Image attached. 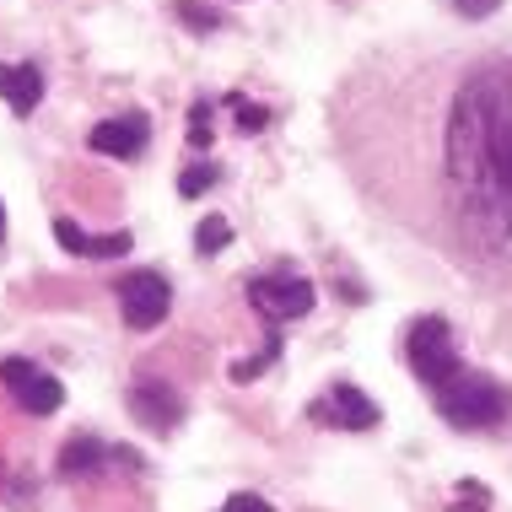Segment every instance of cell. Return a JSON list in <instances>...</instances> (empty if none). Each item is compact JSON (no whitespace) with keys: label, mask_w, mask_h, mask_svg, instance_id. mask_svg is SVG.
Returning a JSON list of instances; mask_svg holds the SVG:
<instances>
[{"label":"cell","mask_w":512,"mask_h":512,"mask_svg":"<svg viewBox=\"0 0 512 512\" xmlns=\"http://www.w3.org/2000/svg\"><path fill=\"white\" fill-rule=\"evenodd\" d=\"M54 238H60L65 254H81V259H124L130 254V232H103V238H92V232H81L71 216L54 221Z\"/></svg>","instance_id":"30bf717a"},{"label":"cell","mask_w":512,"mask_h":512,"mask_svg":"<svg viewBox=\"0 0 512 512\" xmlns=\"http://www.w3.org/2000/svg\"><path fill=\"white\" fill-rule=\"evenodd\" d=\"M437 415L459 432H486V426H502L507 421V389L486 372H459L453 383L437 389Z\"/></svg>","instance_id":"7a4b0ae2"},{"label":"cell","mask_w":512,"mask_h":512,"mask_svg":"<svg viewBox=\"0 0 512 512\" xmlns=\"http://www.w3.org/2000/svg\"><path fill=\"white\" fill-rule=\"evenodd\" d=\"M0 243H6V205H0Z\"/></svg>","instance_id":"7402d4cb"},{"label":"cell","mask_w":512,"mask_h":512,"mask_svg":"<svg viewBox=\"0 0 512 512\" xmlns=\"http://www.w3.org/2000/svg\"><path fill=\"white\" fill-rule=\"evenodd\" d=\"M216 168H205V162H200V168H184V178H178V195H184V200H200L205 195V189H211L216 184Z\"/></svg>","instance_id":"e0dca14e"},{"label":"cell","mask_w":512,"mask_h":512,"mask_svg":"<svg viewBox=\"0 0 512 512\" xmlns=\"http://www.w3.org/2000/svg\"><path fill=\"white\" fill-rule=\"evenodd\" d=\"M0 98L11 103V114H33L38 98H44V76H38V65H6L0 60Z\"/></svg>","instance_id":"8fae6325"},{"label":"cell","mask_w":512,"mask_h":512,"mask_svg":"<svg viewBox=\"0 0 512 512\" xmlns=\"http://www.w3.org/2000/svg\"><path fill=\"white\" fill-rule=\"evenodd\" d=\"M248 302L270 318V324H292L313 308V281L297 270H270V275H254L248 281Z\"/></svg>","instance_id":"277c9868"},{"label":"cell","mask_w":512,"mask_h":512,"mask_svg":"<svg viewBox=\"0 0 512 512\" xmlns=\"http://www.w3.org/2000/svg\"><path fill=\"white\" fill-rule=\"evenodd\" d=\"M227 108L238 114V130H243V135H259V130L270 124V108H265V103H248L243 92H227Z\"/></svg>","instance_id":"4fadbf2b"},{"label":"cell","mask_w":512,"mask_h":512,"mask_svg":"<svg viewBox=\"0 0 512 512\" xmlns=\"http://www.w3.org/2000/svg\"><path fill=\"white\" fill-rule=\"evenodd\" d=\"M146 135H151V119L135 108V114H119V119H103L98 130L87 135L92 141V151H103V157H141L146 151Z\"/></svg>","instance_id":"9c48e42d"},{"label":"cell","mask_w":512,"mask_h":512,"mask_svg":"<svg viewBox=\"0 0 512 512\" xmlns=\"http://www.w3.org/2000/svg\"><path fill=\"white\" fill-rule=\"evenodd\" d=\"M0 383L11 389V399L27 410V415H54L65 405V389L54 372H44L38 362H27V356H6L0 362Z\"/></svg>","instance_id":"8992f818"},{"label":"cell","mask_w":512,"mask_h":512,"mask_svg":"<svg viewBox=\"0 0 512 512\" xmlns=\"http://www.w3.org/2000/svg\"><path fill=\"white\" fill-rule=\"evenodd\" d=\"M211 135H216V114H211V103H189V146H211Z\"/></svg>","instance_id":"9a60e30c"},{"label":"cell","mask_w":512,"mask_h":512,"mask_svg":"<svg viewBox=\"0 0 512 512\" xmlns=\"http://www.w3.org/2000/svg\"><path fill=\"white\" fill-rule=\"evenodd\" d=\"M108 453L114 448H103L92 432H81V437H71L60 448V475H71V480H81V475H98V469L108 464Z\"/></svg>","instance_id":"7c38bea8"},{"label":"cell","mask_w":512,"mask_h":512,"mask_svg":"<svg viewBox=\"0 0 512 512\" xmlns=\"http://www.w3.org/2000/svg\"><path fill=\"white\" fill-rule=\"evenodd\" d=\"M448 173L486 243L512 254V60L486 65L453 98Z\"/></svg>","instance_id":"6da1fadb"},{"label":"cell","mask_w":512,"mask_h":512,"mask_svg":"<svg viewBox=\"0 0 512 512\" xmlns=\"http://www.w3.org/2000/svg\"><path fill=\"white\" fill-rule=\"evenodd\" d=\"M216 512H275V507L265 502V496H254V491H238V496H227Z\"/></svg>","instance_id":"ac0fdd59"},{"label":"cell","mask_w":512,"mask_h":512,"mask_svg":"<svg viewBox=\"0 0 512 512\" xmlns=\"http://www.w3.org/2000/svg\"><path fill=\"white\" fill-rule=\"evenodd\" d=\"M178 17H184V27H195V33H216L221 27V11H205L200 0H178Z\"/></svg>","instance_id":"2e32d148"},{"label":"cell","mask_w":512,"mask_h":512,"mask_svg":"<svg viewBox=\"0 0 512 512\" xmlns=\"http://www.w3.org/2000/svg\"><path fill=\"white\" fill-rule=\"evenodd\" d=\"M227 243H232V227L221 216H205L200 227H195V248H200V254H221Z\"/></svg>","instance_id":"5bb4252c"},{"label":"cell","mask_w":512,"mask_h":512,"mask_svg":"<svg viewBox=\"0 0 512 512\" xmlns=\"http://www.w3.org/2000/svg\"><path fill=\"white\" fill-rule=\"evenodd\" d=\"M459 502H469L475 512H486V507H491V491H486V486H459Z\"/></svg>","instance_id":"44dd1931"},{"label":"cell","mask_w":512,"mask_h":512,"mask_svg":"<svg viewBox=\"0 0 512 512\" xmlns=\"http://www.w3.org/2000/svg\"><path fill=\"white\" fill-rule=\"evenodd\" d=\"M173 308V286H168V275H157V270H130L119 281V313H124V324L130 329H157L162 318H168Z\"/></svg>","instance_id":"5b68a950"},{"label":"cell","mask_w":512,"mask_h":512,"mask_svg":"<svg viewBox=\"0 0 512 512\" xmlns=\"http://www.w3.org/2000/svg\"><path fill=\"white\" fill-rule=\"evenodd\" d=\"M313 415H318V421H335L340 432H372V426L383 421V410L372 405L356 383H335L324 405H313Z\"/></svg>","instance_id":"ba28073f"},{"label":"cell","mask_w":512,"mask_h":512,"mask_svg":"<svg viewBox=\"0 0 512 512\" xmlns=\"http://www.w3.org/2000/svg\"><path fill=\"white\" fill-rule=\"evenodd\" d=\"M130 410L141 426H151V432H173V426L184 421V394L162 378H141L130 389Z\"/></svg>","instance_id":"52a82bcc"},{"label":"cell","mask_w":512,"mask_h":512,"mask_svg":"<svg viewBox=\"0 0 512 512\" xmlns=\"http://www.w3.org/2000/svg\"><path fill=\"white\" fill-rule=\"evenodd\" d=\"M496 6H502V0H453V11H464V17H491Z\"/></svg>","instance_id":"ffe728a7"},{"label":"cell","mask_w":512,"mask_h":512,"mask_svg":"<svg viewBox=\"0 0 512 512\" xmlns=\"http://www.w3.org/2000/svg\"><path fill=\"white\" fill-rule=\"evenodd\" d=\"M270 362H275V351H265V356H248V362H232V378L248 383V378H259V372H265Z\"/></svg>","instance_id":"d6986e66"},{"label":"cell","mask_w":512,"mask_h":512,"mask_svg":"<svg viewBox=\"0 0 512 512\" xmlns=\"http://www.w3.org/2000/svg\"><path fill=\"white\" fill-rule=\"evenodd\" d=\"M405 362L410 372L426 383V389H442V383H453L464 372V356H459V345H453V329H448V318H415L410 324V340H405Z\"/></svg>","instance_id":"3957f363"}]
</instances>
